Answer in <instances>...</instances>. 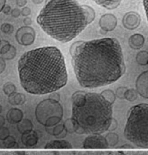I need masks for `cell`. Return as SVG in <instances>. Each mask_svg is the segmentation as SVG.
<instances>
[{"mask_svg":"<svg viewBox=\"0 0 148 155\" xmlns=\"http://www.w3.org/2000/svg\"><path fill=\"white\" fill-rule=\"evenodd\" d=\"M71 56L76 78L84 88L108 86L125 73L122 48L115 38L82 41Z\"/></svg>","mask_w":148,"mask_h":155,"instance_id":"6da1fadb","label":"cell"},{"mask_svg":"<svg viewBox=\"0 0 148 155\" xmlns=\"http://www.w3.org/2000/svg\"><path fill=\"white\" fill-rule=\"evenodd\" d=\"M18 69L21 86L32 94L56 92L67 83L64 55L56 47L26 51L20 58Z\"/></svg>","mask_w":148,"mask_h":155,"instance_id":"7a4b0ae2","label":"cell"},{"mask_svg":"<svg viewBox=\"0 0 148 155\" xmlns=\"http://www.w3.org/2000/svg\"><path fill=\"white\" fill-rule=\"evenodd\" d=\"M95 18V10L77 0H46L36 21L46 34L67 43L85 29Z\"/></svg>","mask_w":148,"mask_h":155,"instance_id":"3957f363","label":"cell"},{"mask_svg":"<svg viewBox=\"0 0 148 155\" xmlns=\"http://www.w3.org/2000/svg\"><path fill=\"white\" fill-rule=\"evenodd\" d=\"M72 119L75 133L101 134L108 130L113 120V107L101 94L86 93L85 101L80 106L72 105Z\"/></svg>","mask_w":148,"mask_h":155,"instance_id":"277c9868","label":"cell"},{"mask_svg":"<svg viewBox=\"0 0 148 155\" xmlns=\"http://www.w3.org/2000/svg\"><path fill=\"white\" fill-rule=\"evenodd\" d=\"M124 136L137 147L148 149V104H137L129 110Z\"/></svg>","mask_w":148,"mask_h":155,"instance_id":"5b68a950","label":"cell"},{"mask_svg":"<svg viewBox=\"0 0 148 155\" xmlns=\"http://www.w3.org/2000/svg\"><path fill=\"white\" fill-rule=\"evenodd\" d=\"M37 120L41 124H45L46 121L53 117H63V109L59 101L46 99L39 103L36 109Z\"/></svg>","mask_w":148,"mask_h":155,"instance_id":"8992f818","label":"cell"},{"mask_svg":"<svg viewBox=\"0 0 148 155\" xmlns=\"http://www.w3.org/2000/svg\"><path fill=\"white\" fill-rule=\"evenodd\" d=\"M15 38L18 43L23 46H30L36 39V31L31 26L20 27L17 31Z\"/></svg>","mask_w":148,"mask_h":155,"instance_id":"52a82bcc","label":"cell"},{"mask_svg":"<svg viewBox=\"0 0 148 155\" xmlns=\"http://www.w3.org/2000/svg\"><path fill=\"white\" fill-rule=\"evenodd\" d=\"M108 147L105 138L101 134L88 136L83 142V148L85 149H107Z\"/></svg>","mask_w":148,"mask_h":155,"instance_id":"ba28073f","label":"cell"},{"mask_svg":"<svg viewBox=\"0 0 148 155\" xmlns=\"http://www.w3.org/2000/svg\"><path fill=\"white\" fill-rule=\"evenodd\" d=\"M141 23V17L137 12L131 11L127 12L122 19V24L126 29L133 31L140 26Z\"/></svg>","mask_w":148,"mask_h":155,"instance_id":"9c48e42d","label":"cell"},{"mask_svg":"<svg viewBox=\"0 0 148 155\" xmlns=\"http://www.w3.org/2000/svg\"><path fill=\"white\" fill-rule=\"evenodd\" d=\"M117 18L114 15L107 13L103 15L100 18L99 25L101 31L106 33L114 31L117 25Z\"/></svg>","mask_w":148,"mask_h":155,"instance_id":"30bf717a","label":"cell"},{"mask_svg":"<svg viewBox=\"0 0 148 155\" xmlns=\"http://www.w3.org/2000/svg\"><path fill=\"white\" fill-rule=\"evenodd\" d=\"M136 91L145 99H148V71L143 72L136 81Z\"/></svg>","mask_w":148,"mask_h":155,"instance_id":"8fae6325","label":"cell"},{"mask_svg":"<svg viewBox=\"0 0 148 155\" xmlns=\"http://www.w3.org/2000/svg\"><path fill=\"white\" fill-rule=\"evenodd\" d=\"M145 39L143 35L140 34H134L132 35L129 38V47L134 50H138L143 47Z\"/></svg>","mask_w":148,"mask_h":155,"instance_id":"7c38bea8","label":"cell"},{"mask_svg":"<svg viewBox=\"0 0 148 155\" xmlns=\"http://www.w3.org/2000/svg\"><path fill=\"white\" fill-rule=\"evenodd\" d=\"M23 113L18 108H12L7 114V119L10 123H18L23 120Z\"/></svg>","mask_w":148,"mask_h":155,"instance_id":"4fadbf2b","label":"cell"},{"mask_svg":"<svg viewBox=\"0 0 148 155\" xmlns=\"http://www.w3.org/2000/svg\"><path fill=\"white\" fill-rule=\"evenodd\" d=\"M99 6L104 7L107 10H112L117 8L122 0H93Z\"/></svg>","mask_w":148,"mask_h":155,"instance_id":"5bb4252c","label":"cell"},{"mask_svg":"<svg viewBox=\"0 0 148 155\" xmlns=\"http://www.w3.org/2000/svg\"><path fill=\"white\" fill-rule=\"evenodd\" d=\"M72 146L69 142L65 140H56L52 141L45 146V149H71Z\"/></svg>","mask_w":148,"mask_h":155,"instance_id":"9a60e30c","label":"cell"},{"mask_svg":"<svg viewBox=\"0 0 148 155\" xmlns=\"http://www.w3.org/2000/svg\"><path fill=\"white\" fill-rule=\"evenodd\" d=\"M22 141L25 145L33 146L36 144L37 141H38V136H37L36 133L33 130L24 133L23 134Z\"/></svg>","mask_w":148,"mask_h":155,"instance_id":"2e32d148","label":"cell"},{"mask_svg":"<svg viewBox=\"0 0 148 155\" xmlns=\"http://www.w3.org/2000/svg\"><path fill=\"white\" fill-rule=\"evenodd\" d=\"M8 101L10 104L12 105H22L25 102L26 98L23 94L15 92V93L9 96Z\"/></svg>","mask_w":148,"mask_h":155,"instance_id":"e0dca14e","label":"cell"},{"mask_svg":"<svg viewBox=\"0 0 148 155\" xmlns=\"http://www.w3.org/2000/svg\"><path fill=\"white\" fill-rule=\"evenodd\" d=\"M32 128H33L32 123H31L29 120H27V119L22 120L20 123H18V130H19L20 133H22V134L31 131V130H32Z\"/></svg>","mask_w":148,"mask_h":155,"instance_id":"ac0fdd59","label":"cell"},{"mask_svg":"<svg viewBox=\"0 0 148 155\" xmlns=\"http://www.w3.org/2000/svg\"><path fill=\"white\" fill-rule=\"evenodd\" d=\"M136 61L138 64L142 66L147 65L148 64V51H140L136 55Z\"/></svg>","mask_w":148,"mask_h":155,"instance_id":"d6986e66","label":"cell"},{"mask_svg":"<svg viewBox=\"0 0 148 155\" xmlns=\"http://www.w3.org/2000/svg\"><path fill=\"white\" fill-rule=\"evenodd\" d=\"M101 95L107 101H108L110 104H113L115 102L116 97L115 93L111 89H105L101 93Z\"/></svg>","mask_w":148,"mask_h":155,"instance_id":"ffe728a7","label":"cell"},{"mask_svg":"<svg viewBox=\"0 0 148 155\" xmlns=\"http://www.w3.org/2000/svg\"><path fill=\"white\" fill-rule=\"evenodd\" d=\"M105 139L108 147L109 146H111V147H114V146H115L116 143H118V136L117 134H114V133L110 132L107 134L106 136H105Z\"/></svg>","mask_w":148,"mask_h":155,"instance_id":"44dd1931","label":"cell"},{"mask_svg":"<svg viewBox=\"0 0 148 155\" xmlns=\"http://www.w3.org/2000/svg\"><path fill=\"white\" fill-rule=\"evenodd\" d=\"M138 97V93L136 91V89L134 88H129L127 89L125 93L124 99L128 100L129 101H134L137 99Z\"/></svg>","mask_w":148,"mask_h":155,"instance_id":"7402d4cb","label":"cell"},{"mask_svg":"<svg viewBox=\"0 0 148 155\" xmlns=\"http://www.w3.org/2000/svg\"><path fill=\"white\" fill-rule=\"evenodd\" d=\"M3 91L6 95L10 96L11 94H12L17 92V88L12 83L7 82L4 85Z\"/></svg>","mask_w":148,"mask_h":155,"instance_id":"603a6c76","label":"cell"},{"mask_svg":"<svg viewBox=\"0 0 148 155\" xmlns=\"http://www.w3.org/2000/svg\"><path fill=\"white\" fill-rule=\"evenodd\" d=\"M17 55V50L16 48L14 46H11L10 50H9L6 54L2 55V58L5 60H13L15 58Z\"/></svg>","mask_w":148,"mask_h":155,"instance_id":"cb8c5ba5","label":"cell"},{"mask_svg":"<svg viewBox=\"0 0 148 155\" xmlns=\"http://www.w3.org/2000/svg\"><path fill=\"white\" fill-rule=\"evenodd\" d=\"M4 146L6 148H14V147H18V144H17V142L14 137L8 136L6 139L4 140Z\"/></svg>","mask_w":148,"mask_h":155,"instance_id":"d4e9b609","label":"cell"},{"mask_svg":"<svg viewBox=\"0 0 148 155\" xmlns=\"http://www.w3.org/2000/svg\"><path fill=\"white\" fill-rule=\"evenodd\" d=\"M64 128H66V130L69 133L72 134V133L75 132V123L72 118L66 120L64 123Z\"/></svg>","mask_w":148,"mask_h":155,"instance_id":"484cf974","label":"cell"},{"mask_svg":"<svg viewBox=\"0 0 148 155\" xmlns=\"http://www.w3.org/2000/svg\"><path fill=\"white\" fill-rule=\"evenodd\" d=\"M11 46L12 45L7 41L1 40L0 41V54L2 55L6 54L7 51L10 50Z\"/></svg>","mask_w":148,"mask_h":155,"instance_id":"4316f807","label":"cell"},{"mask_svg":"<svg viewBox=\"0 0 148 155\" xmlns=\"http://www.w3.org/2000/svg\"><path fill=\"white\" fill-rule=\"evenodd\" d=\"M1 31H2L3 33L7 34H12L14 31V27L12 24L10 23H3L2 25H1Z\"/></svg>","mask_w":148,"mask_h":155,"instance_id":"83f0119b","label":"cell"},{"mask_svg":"<svg viewBox=\"0 0 148 155\" xmlns=\"http://www.w3.org/2000/svg\"><path fill=\"white\" fill-rule=\"evenodd\" d=\"M127 89H128V88L127 87H124V86H121V87L118 88L116 91V97H118V99H124L125 93Z\"/></svg>","mask_w":148,"mask_h":155,"instance_id":"f1b7e54d","label":"cell"},{"mask_svg":"<svg viewBox=\"0 0 148 155\" xmlns=\"http://www.w3.org/2000/svg\"><path fill=\"white\" fill-rule=\"evenodd\" d=\"M10 136V131H9L8 128H5V127H0V140H5Z\"/></svg>","mask_w":148,"mask_h":155,"instance_id":"f546056e","label":"cell"},{"mask_svg":"<svg viewBox=\"0 0 148 155\" xmlns=\"http://www.w3.org/2000/svg\"><path fill=\"white\" fill-rule=\"evenodd\" d=\"M64 125L60 124V125H56V126L54 128V129H53V135H59V134H60L64 130Z\"/></svg>","mask_w":148,"mask_h":155,"instance_id":"4dcf8cb0","label":"cell"},{"mask_svg":"<svg viewBox=\"0 0 148 155\" xmlns=\"http://www.w3.org/2000/svg\"><path fill=\"white\" fill-rule=\"evenodd\" d=\"M31 9L27 7H24L21 10V15L23 16H25V17H27V16L31 15Z\"/></svg>","mask_w":148,"mask_h":155,"instance_id":"1f68e13d","label":"cell"},{"mask_svg":"<svg viewBox=\"0 0 148 155\" xmlns=\"http://www.w3.org/2000/svg\"><path fill=\"white\" fill-rule=\"evenodd\" d=\"M5 68H6V62H5V60L2 57H0V74L5 71Z\"/></svg>","mask_w":148,"mask_h":155,"instance_id":"d6a6232c","label":"cell"},{"mask_svg":"<svg viewBox=\"0 0 148 155\" xmlns=\"http://www.w3.org/2000/svg\"><path fill=\"white\" fill-rule=\"evenodd\" d=\"M11 15H12V17L14 18H18L20 17V15H21V10L18 8H14L11 11Z\"/></svg>","mask_w":148,"mask_h":155,"instance_id":"836d02e7","label":"cell"},{"mask_svg":"<svg viewBox=\"0 0 148 155\" xmlns=\"http://www.w3.org/2000/svg\"><path fill=\"white\" fill-rule=\"evenodd\" d=\"M49 99H51V100L59 101V99H60V96H59L58 93L53 92V93H51V94L49 95Z\"/></svg>","mask_w":148,"mask_h":155,"instance_id":"e575fe53","label":"cell"},{"mask_svg":"<svg viewBox=\"0 0 148 155\" xmlns=\"http://www.w3.org/2000/svg\"><path fill=\"white\" fill-rule=\"evenodd\" d=\"M16 4L18 7H24L26 5L27 0H16Z\"/></svg>","mask_w":148,"mask_h":155,"instance_id":"d590c367","label":"cell"},{"mask_svg":"<svg viewBox=\"0 0 148 155\" xmlns=\"http://www.w3.org/2000/svg\"><path fill=\"white\" fill-rule=\"evenodd\" d=\"M11 11H12L11 10V7L10 6V5H6L5 7H4V8L2 10L3 13H5V15L10 14L11 12Z\"/></svg>","mask_w":148,"mask_h":155,"instance_id":"8d00e7d4","label":"cell"},{"mask_svg":"<svg viewBox=\"0 0 148 155\" xmlns=\"http://www.w3.org/2000/svg\"><path fill=\"white\" fill-rule=\"evenodd\" d=\"M143 6L145 8V14L147 18V22H148V0H143Z\"/></svg>","mask_w":148,"mask_h":155,"instance_id":"74e56055","label":"cell"},{"mask_svg":"<svg viewBox=\"0 0 148 155\" xmlns=\"http://www.w3.org/2000/svg\"><path fill=\"white\" fill-rule=\"evenodd\" d=\"M110 127H111V128H110L108 129V130H115V129L116 128V127H117V122H116V120L114 119V118H113L112 122H111V123Z\"/></svg>","mask_w":148,"mask_h":155,"instance_id":"f35d334b","label":"cell"},{"mask_svg":"<svg viewBox=\"0 0 148 155\" xmlns=\"http://www.w3.org/2000/svg\"><path fill=\"white\" fill-rule=\"evenodd\" d=\"M23 23L25 24V26H30V25L32 24V20L31 18L26 17L23 20Z\"/></svg>","mask_w":148,"mask_h":155,"instance_id":"ab89813d","label":"cell"},{"mask_svg":"<svg viewBox=\"0 0 148 155\" xmlns=\"http://www.w3.org/2000/svg\"><path fill=\"white\" fill-rule=\"evenodd\" d=\"M126 155H148V152H129Z\"/></svg>","mask_w":148,"mask_h":155,"instance_id":"60d3db41","label":"cell"},{"mask_svg":"<svg viewBox=\"0 0 148 155\" xmlns=\"http://www.w3.org/2000/svg\"><path fill=\"white\" fill-rule=\"evenodd\" d=\"M6 1L7 0H0V12L2 11L4 7L6 5Z\"/></svg>","mask_w":148,"mask_h":155,"instance_id":"b9f144b4","label":"cell"},{"mask_svg":"<svg viewBox=\"0 0 148 155\" xmlns=\"http://www.w3.org/2000/svg\"><path fill=\"white\" fill-rule=\"evenodd\" d=\"M5 123V120L4 117L2 115H0V127H2Z\"/></svg>","mask_w":148,"mask_h":155,"instance_id":"7bdbcfd3","label":"cell"},{"mask_svg":"<svg viewBox=\"0 0 148 155\" xmlns=\"http://www.w3.org/2000/svg\"><path fill=\"white\" fill-rule=\"evenodd\" d=\"M44 0H32V2L36 5H39V4H41Z\"/></svg>","mask_w":148,"mask_h":155,"instance_id":"ee69618b","label":"cell"},{"mask_svg":"<svg viewBox=\"0 0 148 155\" xmlns=\"http://www.w3.org/2000/svg\"><path fill=\"white\" fill-rule=\"evenodd\" d=\"M121 148H133V147H132V146H122V147H121Z\"/></svg>","mask_w":148,"mask_h":155,"instance_id":"f6af8a7d","label":"cell"},{"mask_svg":"<svg viewBox=\"0 0 148 155\" xmlns=\"http://www.w3.org/2000/svg\"><path fill=\"white\" fill-rule=\"evenodd\" d=\"M1 112H2V106L0 105V113H1Z\"/></svg>","mask_w":148,"mask_h":155,"instance_id":"bcb514c9","label":"cell"},{"mask_svg":"<svg viewBox=\"0 0 148 155\" xmlns=\"http://www.w3.org/2000/svg\"><path fill=\"white\" fill-rule=\"evenodd\" d=\"M0 41H1V40H0Z\"/></svg>","mask_w":148,"mask_h":155,"instance_id":"7dc6e473","label":"cell"},{"mask_svg":"<svg viewBox=\"0 0 148 155\" xmlns=\"http://www.w3.org/2000/svg\"></svg>","mask_w":148,"mask_h":155,"instance_id":"c3c4849f","label":"cell"}]
</instances>
